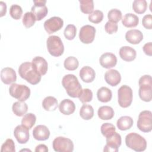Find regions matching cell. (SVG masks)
Here are the masks:
<instances>
[{
  "label": "cell",
  "instance_id": "obj_1",
  "mask_svg": "<svg viewBox=\"0 0 152 152\" xmlns=\"http://www.w3.org/2000/svg\"><path fill=\"white\" fill-rule=\"evenodd\" d=\"M62 84L69 96L73 98L79 97L83 89L75 75L71 74L65 75L62 78Z\"/></svg>",
  "mask_w": 152,
  "mask_h": 152
},
{
  "label": "cell",
  "instance_id": "obj_2",
  "mask_svg": "<svg viewBox=\"0 0 152 152\" xmlns=\"http://www.w3.org/2000/svg\"><path fill=\"white\" fill-rule=\"evenodd\" d=\"M18 73L22 78L33 85L38 84L41 80V75L35 70L32 64L29 62H23L20 65Z\"/></svg>",
  "mask_w": 152,
  "mask_h": 152
},
{
  "label": "cell",
  "instance_id": "obj_3",
  "mask_svg": "<svg viewBox=\"0 0 152 152\" xmlns=\"http://www.w3.org/2000/svg\"><path fill=\"white\" fill-rule=\"evenodd\" d=\"M125 144L128 148L138 152L144 151L147 147L145 139L135 132H131L126 135Z\"/></svg>",
  "mask_w": 152,
  "mask_h": 152
},
{
  "label": "cell",
  "instance_id": "obj_4",
  "mask_svg": "<svg viewBox=\"0 0 152 152\" xmlns=\"http://www.w3.org/2000/svg\"><path fill=\"white\" fill-rule=\"evenodd\" d=\"M46 46L49 53L53 56H61L64 51V46L61 38L58 36H50L46 40Z\"/></svg>",
  "mask_w": 152,
  "mask_h": 152
},
{
  "label": "cell",
  "instance_id": "obj_5",
  "mask_svg": "<svg viewBox=\"0 0 152 152\" xmlns=\"http://www.w3.org/2000/svg\"><path fill=\"white\" fill-rule=\"evenodd\" d=\"M10 94L18 100V101H26L30 96V89L23 84L12 83L9 88Z\"/></svg>",
  "mask_w": 152,
  "mask_h": 152
},
{
  "label": "cell",
  "instance_id": "obj_6",
  "mask_svg": "<svg viewBox=\"0 0 152 152\" xmlns=\"http://www.w3.org/2000/svg\"><path fill=\"white\" fill-rule=\"evenodd\" d=\"M132 88L126 85L122 86L118 90V102L119 106L123 108L129 107L132 101Z\"/></svg>",
  "mask_w": 152,
  "mask_h": 152
},
{
  "label": "cell",
  "instance_id": "obj_7",
  "mask_svg": "<svg viewBox=\"0 0 152 152\" xmlns=\"http://www.w3.org/2000/svg\"><path fill=\"white\" fill-rule=\"evenodd\" d=\"M137 126L144 132H148L152 129V113L150 110H143L138 115Z\"/></svg>",
  "mask_w": 152,
  "mask_h": 152
},
{
  "label": "cell",
  "instance_id": "obj_8",
  "mask_svg": "<svg viewBox=\"0 0 152 152\" xmlns=\"http://www.w3.org/2000/svg\"><path fill=\"white\" fill-rule=\"evenodd\" d=\"M53 150L57 152H71L74 150V144L71 140L64 137H58L52 142Z\"/></svg>",
  "mask_w": 152,
  "mask_h": 152
},
{
  "label": "cell",
  "instance_id": "obj_9",
  "mask_svg": "<svg viewBox=\"0 0 152 152\" xmlns=\"http://www.w3.org/2000/svg\"><path fill=\"white\" fill-rule=\"evenodd\" d=\"M34 5L31 8V12L34 15L37 21H40L45 18L48 12V10L45 4L46 0H34Z\"/></svg>",
  "mask_w": 152,
  "mask_h": 152
},
{
  "label": "cell",
  "instance_id": "obj_10",
  "mask_svg": "<svg viewBox=\"0 0 152 152\" xmlns=\"http://www.w3.org/2000/svg\"><path fill=\"white\" fill-rule=\"evenodd\" d=\"M96 35V28L90 25L83 26L80 30L79 38L81 42L89 44L93 42Z\"/></svg>",
  "mask_w": 152,
  "mask_h": 152
},
{
  "label": "cell",
  "instance_id": "obj_11",
  "mask_svg": "<svg viewBox=\"0 0 152 152\" xmlns=\"http://www.w3.org/2000/svg\"><path fill=\"white\" fill-rule=\"evenodd\" d=\"M122 142L120 134L115 132L113 134L106 138V144L104 147V151L117 152Z\"/></svg>",
  "mask_w": 152,
  "mask_h": 152
},
{
  "label": "cell",
  "instance_id": "obj_12",
  "mask_svg": "<svg viewBox=\"0 0 152 152\" xmlns=\"http://www.w3.org/2000/svg\"><path fill=\"white\" fill-rule=\"evenodd\" d=\"M64 26L63 20L59 17H52L46 20L43 26L48 34L53 33L59 30Z\"/></svg>",
  "mask_w": 152,
  "mask_h": 152
},
{
  "label": "cell",
  "instance_id": "obj_13",
  "mask_svg": "<svg viewBox=\"0 0 152 152\" xmlns=\"http://www.w3.org/2000/svg\"><path fill=\"white\" fill-rule=\"evenodd\" d=\"M14 135L20 144H26L29 140L28 129L22 124L15 127L14 131Z\"/></svg>",
  "mask_w": 152,
  "mask_h": 152
},
{
  "label": "cell",
  "instance_id": "obj_14",
  "mask_svg": "<svg viewBox=\"0 0 152 152\" xmlns=\"http://www.w3.org/2000/svg\"><path fill=\"white\" fill-rule=\"evenodd\" d=\"M100 64L104 68L109 69L114 67L117 63V58L112 53L106 52L103 53L99 59Z\"/></svg>",
  "mask_w": 152,
  "mask_h": 152
},
{
  "label": "cell",
  "instance_id": "obj_15",
  "mask_svg": "<svg viewBox=\"0 0 152 152\" xmlns=\"http://www.w3.org/2000/svg\"><path fill=\"white\" fill-rule=\"evenodd\" d=\"M33 68L41 75L46 74L48 69V64L45 58L42 56H36L31 61Z\"/></svg>",
  "mask_w": 152,
  "mask_h": 152
},
{
  "label": "cell",
  "instance_id": "obj_16",
  "mask_svg": "<svg viewBox=\"0 0 152 152\" xmlns=\"http://www.w3.org/2000/svg\"><path fill=\"white\" fill-rule=\"evenodd\" d=\"M33 135L34 138L36 140L45 141L49 138L50 131L46 126L39 125L33 129Z\"/></svg>",
  "mask_w": 152,
  "mask_h": 152
},
{
  "label": "cell",
  "instance_id": "obj_17",
  "mask_svg": "<svg viewBox=\"0 0 152 152\" xmlns=\"http://www.w3.org/2000/svg\"><path fill=\"white\" fill-rule=\"evenodd\" d=\"M1 78L5 84L14 83L17 80V75L14 69L10 67L4 68L1 71Z\"/></svg>",
  "mask_w": 152,
  "mask_h": 152
},
{
  "label": "cell",
  "instance_id": "obj_18",
  "mask_svg": "<svg viewBox=\"0 0 152 152\" xmlns=\"http://www.w3.org/2000/svg\"><path fill=\"white\" fill-rule=\"evenodd\" d=\"M104 80L111 86H116L121 81V76L116 69H109L105 72Z\"/></svg>",
  "mask_w": 152,
  "mask_h": 152
},
{
  "label": "cell",
  "instance_id": "obj_19",
  "mask_svg": "<svg viewBox=\"0 0 152 152\" xmlns=\"http://www.w3.org/2000/svg\"><path fill=\"white\" fill-rule=\"evenodd\" d=\"M119 52L121 59L127 62L134 61L137 56V52L135 50L128 46L121 47Z\"/></svg>",
  "mask_w": 152,
  "mask_h": 152
},
{
  "label": "cell",
  "instance_id": "obj_20",
  "mask_svg": "<svg viewBox=\"0 0 152 152\" xmlns=\"http://www.w3.org/2000/svg\"><path fill=\"white\" fill-rule=\"evenodd\" d=\"M125 39L129 43L133 45H137L143 39V34L139 30L132 29L126 31L125 34Z\"/></svg>",
  "mask_w": 152,
  "mask_h": 152
},
{
  "label": "cell",
  "instance_id": "obj_21",
  "mask_svg": "<svg viewBox=\"0 0 152 152\" xmlns=\"http://www.w3.org/2000/svg\"><path fill=\"white\" fill-rule=\"evenodd\" d=\"M59 110L65 115H69L73 113L75 110V103L68 99L62 100L59 104Z\"/></svg>",
  "mask_w": 152,
  "mask_h": 152
},
{
  "label": "cell",
  "instance_id": "obj_22",
  "mask_svg": "<svg viewBox=\"0 0 152 152\" xmlns=\"http://www.w3.org/2000/svg\"><path fill=\"white\" fill-rule=\"evenodd\" d=\"M80 77L85 83H91L95 78L96 72L90 66H83L80 71Z\"/></svg>",
  "mask_w": 152,
  "mask_h": 152
},
{
  "label": "cell",
  "instance_id": "obj_23",
  "mask_svg": "<svg viewBox=\"0 0 152 152\" xmlns=\"http://www.w3.org/2000/svg\"><path fill=\"white\" fill-rule=\"evenodd\" d=\"M138 17L132 13L126 14L122 19V23L126 27H135L138 25Z\"/></svg>",
  "mask_w": 152,
  "mask_h": 152
},
{
  "label": "cell",
  "instance_id": "obj_24",
  "mask_svg": "<svg viewBox=\"0 0 152 152\" xmlns=\"http://www.w3.org/2000/svg\"><path fill=\"white\" fill-rule=\"evenodd\" d=\"M98 116L102 120L111 119L114 116V110L109 106H103L99 108L97 111Z\"/></svg>",
  "mask_w": 152,
  "mask_h": 152
},
{
  "label": "cell",
  "instance_id": "obj_25",
  "mask_svg": "<svg viewBox=\"0 0 152 152\" xmlns=\"http://www.w3.org/2000/svg\"><path fill=\"white\" fill-rule=\"evenodd\" d=\"M133 123L134 121L131 117L128 116H123L118 119L116 125L119 129L121 131H126L132 127Z\"/></svg>",
  "mask_w": 152,
  "mask_h": 152
},
{
  "label": "cell",
  "instance_id": "obj_26",
  "mask_svg": "<svg viewBox=\"0 0 152 152\" xmlns=\"http://www.w3.org/2000/svg\"><path fill=\"white\" fill-rule=\"evenodd\" d=\"M97 97L99 101L103 103H106L110 101L112 97L111 90L106 87H102L97 92Z\"/></svg>",
  "mask_w": 152,
  "mask_h": 152
},
{
  "label": "cell",
  "instance_id": "obj_27",
  "mask_svg": "<svg viewBox=\"0 0 152 152\" xmlns=\"http://www.w3.org/2000/svg\"><path fill=\"white\" fill-rule=\"evenodd\" d=\"M13 113L18 116L24 115L28 110L27 104L23 101H18L14 102L12 106Z\"/></svg>",
  "mask_w": 152,
  "mask_h": 152
},
{
  "label": "cell",
  "instance_id": "obj_28",
  "mask_svg": "<svg viewBox=\"0 0 152 152\" xmlns=\"http://www.w3.org/2000/svg\"><path fill=\"white\" fill-rule=\"evenodd\" d=\"M58 100L53 96L46 97L42 102V106L46 111H54L58 107Z\"/></svg>",
  "mask_w": 152,
  "mask_h": 152
},
{
  "label": "cell",
  "instance_id": "obj_29",
  "mask_svg": "<svg viewBox=\"0 0 152 152\" xmlns=\"http://www.w3.org/2000/svg\"><path fill=\"white\" fill-rule=\"evenodd\" d=\"M138 94L142 100L146 102H150L152 99V86H140Z\"/></svg>",
  "mask_w": 152,
  "mask_h": 152
},
{
  "label": "cell",
  "instance_id": "obj_30",
  "mask_svg": "<svg viewBox=\"0 0 152 152\" xmlns=\"http://www.w3.org/2000/svg\"><path fill=\"white\" fill-rule=\"evenodd\" d=\"M80 115L84 120H90L94 116V109L90 104H83L80 110Z\"/></svg>",
  "mask_w": 152,
  "mask_h": 152
},
{
  "label": "cell",
  "instance_id": "obj_31",
  "mask_svg": "<svg viewBox=\"0 0 152 152\" xmlns=\"http://www.w3.org/2000/svg\"><path fill=\"white\" fill-rule=\"evenodd\" d=\"M36 121V116L32 113L25 114L21 119V124L30 129L35 124Z\"/></svg>",
  "mask_w": 152,
  "mask_h": 152
},
{
  "label": "cell",
  "instance_id": "obj_32",
  "mask_svg": "<svg viewBox=\"0 0 152 152\" xmlns=\"http://www.w3.org/2000/svg\"><path fill=\"white\" fill-rule=\"evenodd\" d=\"M81 12L84 14H91L93 11L94 2L93 0H79Z\"/></svg>",
  "mask_w": 152,
  "mask_h": 152
},
{
  "label": "cell",
  "instance_id": "obj_33",
  "mask_svg": "<svg viewBox=\"0 0 152 152\" xmlns=\"http://www.w3.org/2000/svg\"><path fill=\"white\" fill-rule=\"evenodd\" d=\"M147 8V2L145 0H135L132 3V9L137 14L144 13Z\"/></svg>",
  "mask_w": 152,
  "mask_h": 152
},
{
  "label": "cell",
  "instance_id": "obj_34",
  "mask_svg": "<svg viewBox=\"0 0 152 152\" xmlns=\"http://www.w3.org/2000/svg\"><path fill=\"white\" fill-rule=\"evenodd\" d=\"M64 65L65 69L69 71L75 70L79 65L78 59L74 56L67 57L64 62Z\"/></svg>",
  "mask_w": 152,
  "mask_h": 152
},
{
  "label": "cell",
  "instance_id": "obj_35",
  "mask_svg": "<svg viewBox=\"0 0 152 152\" xmlns=\"http://www.w3.org/2000/svg\"><path fill=\"white\" fill-rule=\"evenodd\" d=\"M122 12L121 11L116 8H113L110 10L107 13V18L109 21L117 23L119 21L122 19Z\"/></svg>",
  "mask_w": 152,
  "mask_h": 152
},
{
  "label": "cell",
  "instance_id": "obj_36",
  "mask_svg": "<svg viewBox=\"0 0 152 152\" xmlns=\"http://www.w3.org/2000/svg\"><path fill=\"white\" fill-rule=\"evenodd\" d=\"M36 21V18L31 12H27L24 14L23 17V23L26 28L32 27Z\"/></svg>",
  "mask_w": 152,
  "mask_h": 152
},
{
  "label": "cell",
  "instance_id": "obj_37",
  "mask_svg": "<svg viewBox=\"0 0 152 152\" xmlns=\"http://www.w3.org/2000/svg\"><path fill=\"white\" fill-rule=\"evenodd\" d=\"M100 130L102 135L107 138L115 132L116 128L115 126L110 123H104L102 125Z\"/></svg>",
  "mask_w": 152,
  "mask_h": 152
},
{
  "label": "cell",
  "instance_id": "obj_38",
  "mask_svg": "<svg viewBox=\"0 0 152 152\" xmlns=\"http://www.w3.org/2000/svg\"><path fill=\"white\" fill-rule=\"evenodd\" d=\"M10 14L14 20H19L23 14V10L19 5L13 4L10 8Z\"/></svg>",
  "mask_w": 152,
  "mask_h": 152
},
{
  "label": "cell",
  "instance_id": "obj_39",
  "mask_svg": "<svg viewBox=\"0 0 152 152\" xmlns=\"http://www.w3.org/2000/svg\"><path fill=\"white\" fill-rule=\"evenodd\" d=\"M88 20L93 23L97 24L100 23L103 18V13L100 10H94L88 15Z\"/></svg>",
  "mask_w": 152,
  "mask_h": 152
},
{
  "label": "cell",
  "instance_id": "obj_40",
  "mask_svg": "<svg viewBox=\"0 0 152 152\" xmlns=\"http://www.w3.org/2000/svg\"><path fill=\"white\" fill-rule=\"evenodd\" d=\"M77 29L74 25L68 24L64 30V36L65 38L68 40H71L74 39L76 36Z\"/></svg>",
  "mask_w": 152,
  "mask_h": 152
},
{
  "label": "cell",
  "instance_id": "obj_41",
  "mask_svg": "<svg viewBox=\"0 0 152 152\" xmlns=\"http://www.w3.org/2000/svg\"><path fill=\"white\" fill-rule=\"evenodd\" d=\"M78 98L80 101L83 103L90 102L93 99V92L88 88L83 89L82 92Z\"/></svg>",
  "mask_w": 152,
  "mask_h": 152
},
{
  "label": "cell",
  "instance_id": "obj_42",
  "mask_svg": "<svg viewBox=\"0 0 152 152\" xmlns=\"http://www.w3.org/2000/svg\"><path fill=\"white\" fill-rule=\"evenodd\" d=\"M1 152H5V151L15 152V144L14 141L11 138L7 139L1 146Z\"/></svg>",
  "mask_w": 152,
  "mask_h": 152
},
{
  "label": "cell",
  "instance_id": "obj_43",
  "mask_svg": "<svg viewBox=\"0 0 152 152\" xmlns=\"http://www.w3.org/2000/svg\"><path fill=\"white\" fill-rule=\"evenodd\" d=\"M139 86H152L151 77L150 75H142L139 79Z\"/></svg>",
  "mask_w": 152,
  "mask_h": 152
},
{
  "label": "cell",
  "instance_id": "obj_44",
  "mask_svg": "<svg viewBox=\"0 0 152 152\" xmlns=\"http://www.w3.org/2000/svg\"><path fill=\"white\" fill-rule=\"evenodd\" d=\"M105 31L109 34H112L113 33H116L118 31V26L116 23H112L110 21L106 22L104 26Z\"/></svg>",
  "mask_w": 152,
  "mask_h": 152
},
{
  "label": "cell",
  "instance_id": "obj_45",
  "mask_svg": "<svg viewBox=\"0 0 152 152\" xmlns=\"http://www.w3.org/2000/svg\"><path fill=\"white\" fill-rule=\"evenodd\" d=\"M142 24L145 28L151 30L152 28V15L151 14L144 15L142 20Z\"/></svg>",
  "mask_w": 152,
  "mask_h": 152
},
{
  "label": "cell",
  "instance_id": "obj_46",
  "mask_svg": "<svg viewBox=\"0 0 152 152\" xmlns=\"http://www.w3.org/2000/svg\"><path fill=\"white\" fill-rule=\"evenodd\" d=\"M142 49L145 54L148 56L152 55V43L151 42H148L145 43L142 47Z\"/></svg>",
  "mask_w": 152,
  "mask_h": 152
},
{
  "label": "cell",
  "instance_id": "obj_47",
  "mask_svg": "<svg viewBox=\"0 0 152 152\" xmlns=\"http://www.w3.org/2000/svg\"><path fill=\"white\" fill-rule=\"evenodd\" d=\"M36 152H47L48 151V147L45 144H39L35 148Z\"/></svg>",
  "mask_w": 152,
  "mask_h": 152
},
{
  "label": "cell",
  "instance_id": "obj_48",
  "mask_svg": "<svg viewBox=\"0 0 152 152\" xmlns=\"http://www.w3.org/2000/svg\"><path fill=\"white\" fill-rule=\"evenodd\" d=\"M0 8H1V17H3L5 15L7 12V5L3 1H0Z\"/></svg>",
  "mask_w": 152,
  "mask_h": 152
}]
</instances>
